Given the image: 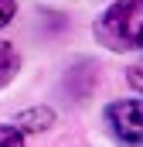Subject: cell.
I'll use <instances>...</instances> for the list:
<instances>
[{
    "instance_id": "52a82bcc",
    "label": "cell",
    "mask_w": 143,
    "mask_h": 147,
    "mask_svg": "<svg viewBox=\"0 0 143 147\" xmlns=\"http://www.w3.org/2000/svg\"><path fill=\"white\" fill-rule=\"evenodd\" d=\"M126 79H130V86L136 92H143V65H130L126 69Z\"/></svg>"
},
{
    "instance_id": "3957f363",
    "label": "cell",
    "mask_w": 143,
    "mask_h": 147,
    "mask_svg": "<svg viewBox=\"0 0 143 147\" xmlns=\"http://www.w3.org/2000/svg\"><path fill=\"white\" fill-rule=\"evenodd\" d=\"M51 123H55V113L48 110V106H34V110H24L21 116H17V120H14V127H17L21 134H24V130H34V134H37V130H48Z\"/></svg>"
},
{
    "instance_id": "6da1fadb",
    "label": "cell",
    "mask_w": 143,
    "mask_h": 147,
    "mask_svg": "<svg viewBox=\"0 0 143 147\" xmlns=\"http://www.w3.org/2000/svg\"><path fill=\"white\" fill-rule=\"evenodd\" d=\"M92 34L109 51L143 48V0H116L99 14Z\"/></svg>"
},
{
    "instance_id": "5b68a950",
    "label": "cell",
    "mask_w": 143,
    "mask_h": 147,
    "mask_svg": "<svg viewBox=\"0 0 143 147\" xmlns=\"http://www.w3.org/2000/svg\"><path fill=\"white\" fill-rule=\"evenodd\" d=\"M0 147H24V134L17 127H0Z\"/></svg>"
},
{
    "instance_id": "8992f818",
    "label": "cell",
    "mask_w": 143,
    "mask_h": 147,
    "mask_svg": "<svg viewBox=\"0 0 143 147\" xmlns=\"http://www.w3.org/2000/svg\"><path fill=\"white\" fill-rule=\"evenodd\" d=\"M17 14V0H0V28H7Z\"/></svg>"
},
{
    "instance_id": "7a4b0ae2",
    "label": "cell",
    "mask_w": 143,
    "mask_h": 147,
    "mask_svg": "<svg viewBox=\"0 0 143 147\" xmlns=\"http://www.w3.org/2000/svg\"><path fill=\"white\" fill-rule=\"evenodd\" d=\"M106 123L116 140L143 144V99H116L106 106Z\"/></svg>"
},
{
    "instance_id": "277c9868",
    "label": "cell",
    "mask_w": 143,
    "mask_h": 147,
    "mask_svg": "<svg viewBox=\"0 0 143 147\" xmlns=\"http://www.w3.org/2000/svg\"><path fill=\"white\" fill-rule=\"evenodd\" d=\"M21 69V58H17V51H14V45H7V41H0V86H7L14 75Z\"/></svg>"
}]
</instances>
